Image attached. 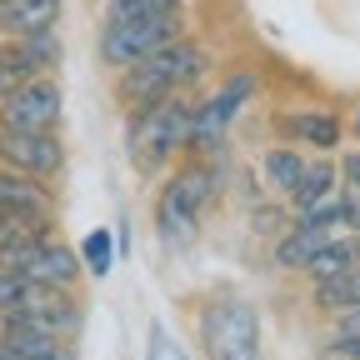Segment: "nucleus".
<instances>
[{
  "mask_svg": "<svg viewBox=\"0 0 360 360\" xmlns=\"http://www.w3.org/2000/svg\"><path fill=\"white\" fill-rule=\"evenodd\" d=\"M205 360H260V310L245 295L220 290L195 315Z\"/></svg>",
  "mask_w": 360,
  "mask_h": 360,
  "instance_id": "20e7f679",
  "label": "nucleus"
},
{
  "mask_svg": "<svg viewBox=\"0 0 360 360\" xmlns=\"http://www.w3.org/2000/svg\"><path fill=\"white\" fill-rule=\"evenodd\" d=\"M276 135L285 146H300V150H315V155H335L345 146V115H335L326 105L281 110L276 115Z\"/></svg>",
  "mask_w": 360,
  "mask_h": 360,
  "instance_id": "9d476101",
  "label": "nucleus"
},
{
  "mask_svg": "<svg viewBox=\"0 0 360 360\" xmlns=\"http://www.w3.org/2000/svg\"><path fill=\"white\" fill-rule=\"evenodd\" d=\"M0 165L25 170L35 180H56L65 170L60 130H6V125H0Z\"/></svg>",
  "mask_w": 360,
  "mask_h": 360,
  "instance_id": "1a4fd4ad",
  "label": "nucleus"
},
{
  "mask_svg": "<svg viewBox=\"0 0 360 360\" xmlns=\"http://www.w3.org/2000/svg\"><path fill=\"white\" fill-rule=\"evenodd\" d=\"M345 305H360V260L350 270H340V276L330 281H315V310H345Z\"/></svg>",
  "mask_w": 360,
  "mask_h": 360,
  "instance_id": "a211bd4d",
  "label": "nucleus"
},
{
  "mask_svg": "<svg viewBox=\"0 0 360 360\" xmlns=\"http://www.w3.org/2000/svg\"><path fill=\"white\" fill-rule=\"evenodd\" d=\"M186 35V15L180 11H155V15H125V20H101V35H96V56L105 70H125L135 60H146L165 45H175Z\"/></svg>",
  "mask_w": 360,
  "mask_h": 360,
  "instance_id": "39448f33",
  "label": "nucleus"
},
{
  "mask_svg": "<svg viewBox=\"0 0 360 360\" xmlns=\"http://www.w3.org/2000/svg\"><path fill=\"white\" fill-rule=\"evenodd\" d=\"M305 165H310V155L300 150V146H270L265 155H260V180H265V191L276 195V200H285L295 186H300V175H305Z\"/></svg>",
  "mask_w": 360,
  "mask_h": 360,
  "instance_id": "ddd939ff",
  "label": "nucleus"
},
{
  "mask_svg": "<svg viewBox=\"0 0 360 360\" xmlns=\"http://www.w3.org/2000/svg\"><path fill=\"white\" fill-rule=\"evenodd\" d=\"M340 191H350V195H360V146H350L340 160Z\"/></svg>",
  "mask_w": 360,
  "mask_h": 360,
  "instance_id": "393cba45",
  "label": "nucleus"
},
{
  "mask_svg": "<svg viewBox=\"0 0 360 360\" xmlns=\"http://www.w3.org/2000/svg\"><path fill=\"white\" fill-rule=\"evenodd\" d=\"M30 75H35V70L25 65L20 45H15V40H0V101H6L11 90H20V85H25Z\"/></svg>",
  "mask_w": 360,
  "mask_h": 360,
  "instance_id": "412c9836",
  "label": "nucleus"
},
{
  "mask_svg": "<svg viewBox=\"0 0 360 360\" xmlns=\"http://www.w3.org/2000/svg\"><path fill=\"white\" fill-rule=\"evenodd\" d=\"M205 70H210V51L200 40L180 35L175 45H165V51L125 65L120 80H115V96H120L125 110H141V105H155V101H170V96H186Z\"/></svg>",
  "mask_w": 360,
  "mask_h": 360,
  "instance_id": "f257e3e1",
  "label": "nucleus"
},
{
  "mask_svg": "<svg viewBox=\"0 0 360 360\" xmlns=\"http://www.w3.org/2000/svg\"><path fill=\"white\" fill-rule=\"evenodd\" d=\"M0 270H15V276H25L35 285H51V290H75V281L85 276L80 250L65 245L56 231L45 236V240H35V245L6 250V255H0Z\"/></svg>",
  "mask_w": 360,
  "mask_h": 360,
  "instance_id": "423d86ee",
  "label": "nucleus"
},
{
  "mask_svg": "<svg viewBox=\"0 0 360 360\" xmlns=\"http://www.w3.org/2000/svg\"><path fill=\"white\" fill-rule=\"evenodd\" d=\"M146 360H191V355H186V345H180L160 321H150V330H146Z\"/></svg>",
  "mask_w": 360,
  "mask_h": 360,
  "instance_id": "5701e85b",
  "label": "nucleus"
},
{
  "mask_svg": "<svg viewBox=\"0 0 360 360\" xmlns=\"http://www.w3.org/2000/svg\"><path fill=\"white\" fill-rule=\"evenodd\" d=\"M115 231H105V225H96V231H85V240H80V265H85V276H96V281H105L110 270H115Z\"/></svg>",
  "mask_w": 360,
  "mask_h": 360,
  "instance_id": "6ab92c4d",
  "label": "nucleus"
},
{
  "mask_svg": "<svg viewBox=\"0 0 360 360\" xmlns=\"http://www.w3.org/2000/svg\"><path fill=\"white\" fill-rule=\"evenodd\" d=\"M355 245H360V236H355Z\"/></svg>",
  "mask_w": 360,
  "mask_h": 360,
  "instance_id": "2f4dec72",
  "label": "nucleus"
},
{
  "mask_svg": "<svg viewBox=\"0 0 360 360\" xmlns=\"http://www.w3.org/2000/svg\"><path fill=\"white\" fill-rule=\"evenodd\" d=\"M360 260V245H355V236L350 231H340V236H330L321 250H315V260L305 265V281L315 285V281H330V276H340V270H350Z\"/></svg>",
  "mask_w": 360,
  "mask_h": 360,
  "instance_id": "dca6fc26",
  "label": "nucleus"
},
{
  "mask_svg": "<svg viewBox=\"0 0 360 360\" xmlns=\"http://www.w3.org/2000/svg\"><path fill=\"white\" fill-rule=\"evenodd\" d=\"M345 141H355V146H360V101H355V110L345 115Z\"/></svg>",
  "mask_w": 360,
  "mask_h": 360,
  "instance_id": "c85d7f7f",
  "label": "nucleus"
},
{
  "mask_svg": "<svg viewBox=\"0 0 360 360\" xmlns=\"http://www.w3.org/2000/svg\"><path fill=\"white\" fill-rule=\"evenodd\" d=\"M60 115H65V96L56 75H30L20 90L0 101V125L6 130H60Z\"/></svg>",
  "mask_w": 360,
  "mask_h": 360,
  "instance_id": "6e6552de",
  "label": "nucleus"
},
{
  "mask_svg": "<svg viewBox=\"0 0 360 360\" xmlns=\"http://www.w3.org/2000/svg\"><path fill=\"white\" fill-rule=\"evenodd\" d=\"M0 40H6V25H0Z\"/></svg>",
  "mask_w": 360,
  "mask_h": 360,
  "instance_id": "7c9ffc66",
  "label": "nucleus"
},
{
  "mask_svg": "<svg viewBox=\"0 0 360 360\" xmlns=\"http://www.w3.org/2000/svg\"><path fill=\"white\" fill-rule=\"evenodd\" d=\"M255 96H260V75H255V70H236V75L225 80L205 105H195L191 150H215V146L225 141V130H231V120H236Z\"/></svg>",
  "mask_w": 360,
  "mask_h": 360,
  "instance_id": "0eeeda50",
  "label": "nucleus"
},
{
  "mask_svg": "<svg viewBox=\"0 0 360 360\" xmlns=\"http://www.w3.org/2000/svg\"><path fill=\"white\" fill-rule=\"evenodd\" d=\"M335 335H360V305L335 310Z\"/></svg>",
  "mask_w": 360,
  "mask_h": 360,
  "instance_id": "bb28decb",
  "label": "nucleus"
},
{
  "mask_svg": "<svg viewBox=\"0 0 360 360\" xmlns=\"http://www.w3.org/2000/svg\"><path fill=\"white\" fill-rule=\"evenodd\" d=\"M0 360H20V355H15V350H6V345H0Z\"/></svg>",
  "mask_w": 360,
  "mask_h": 360,
  "instance_id": "c756f323",
  "label": "nucleus"
},
{
  "mask_svg": "<svg viewBox=\"0 0 360 360\" xmlns=\"http://www.w3.org/2000/svg\"><path fill=\"white\" fill-rule=\"evenodd\" d=\"M186 0H105L101 20H125V15H155V11H180Z\"/></svg>",
  "mask_w": 360,
  "mask_h": 360,
  "instance_id": "4be33fe9",
  "label": "nucleus"
},
{
  "mask_svg": "<svg viewBox=\"0 0 360 360\" xmlns=\"http://www.w3.org/2000/svg\"><path fill=\"white\" fill-rule=\"evenodd\" d=\"M215 200V165L210 160H186L165 175V186L155 195V236L160 245L180 250L200 236V220Z\"/></svg>",
  "mask_w": 360,
  "mask_h": 360,
  "instance_id": "7ed1b4c3",
  "label": "nucleus"
},
{
  "mask_svg": "<svg viewBox=\"0 0 360 360\" xmlns=\"http://www.w3.org/2000/svg\"><path fill=\"white\" fill-rule=\"evenodd\" d=\"M335 191H340V165H335L330 155H315V160L305 165V175H300V186L285 195V205H290V215H300V210H310V205L330 200Z\"/></svg>",
  "mask_w": 360,
  "mask_h": 360,
  "instance_id": "4468645a",
  "label": "nucleus"
},
{
  "mask_svg": "<svg viewBox=\"0 0 360 360\" xmlns=\"http://www.w3.org/2000/svg\"><path fill=\"white\" fill-rule=\"evenodd\" d=\"M15 45H20V56H25V65H30L35 75H56V65H60V35H56V30L15 35Z\"/></svg>",
  "mask_w": 360,
  "mask_h": 360,
  "instance_id": "aec40b11",
  "label": "nucleus"
},
{
  "mask_svg": "<svg viewBox=\"0 0 360 360\" xmlns=\"http://www.w3.org/2000/svg\"><path fill=\"white\" fill-rule=\"evenodd\" d=\"M345 231L360 236V195H350V191H345Z\"/></svg>",
  "mask_w": 360,
  "mask_h": 360,
  "instance_id": "cd10ccee",
  "label": "nucleus"
},
{
  "mask_svg": "<svg viewBox=\"0 0 360 360\" xmlns=\"http://www.w3.org/2000/svg\"><path fill=\"white\" fill-rule=\"evenodd\" d=\"M191 125H195V101H186V96H170V101L130 110L125 150H130L135 170L160 175L180 150H191Z\"/></svg>",
  "mask_w": 360,
  "mask_h": 360,
  "instance_id": "f03ea898",
  "label": "nucleus"
},
{
  "mask_svg": "<svg viewBox=\"0 0 360 360\" xmlns=\"http://www.w3.org/2000/svg\"><path fill=\"white\" fill-rule=\"evenodd\" d=\"M250 220H255V231H260V236H281L285 225H290L285 200H281V205H255V210H250Z\"/></svg>",
  "mask_w": 360,
  "mask_h": 360,
  "instance_id": "b1692460",
  "label": "nucleus"
},
{
  "mask_svg": "<svg viewBox=\"0 0 360 360\" xmlns=\"http://www.w3.org/2000/svg\"><path fill=\"white\" fill-rule=\"evenodd\" d=\"M56 225L40 220V215H20V210H0V255L6 250H20V245H35L45 240Z\"/></svg>",
  "mask_w": 360,
  "mask_h": 360,
  "instance_id": "f3484780",
  "label": "nucleus"
},
{
  "mask_svg": "<svg viewBox=\"0 0 360 360\" xmlns=\"http://www.w3.org/2000/svg\"><path fill=\"white\" fill-rule=\"evenodd\" d=\"M330 355L335 360H360V335H330Z\"/></svg>",
  "mask_w": 360,
  "mask_h": 360,
  "instance_id": "a878e982",
  "label": "nucleus"
},
{
  "mask_svg": "<svg viewBox=\"0 0 360 360\" xmlns=\"http://www.w3.org/2000/svg\"><path fill=\"white\" fill-rule=\"evenodd\" d=\"M330 236H340V231H326V225H310V220H290L276 236V245H270V260H276V270H285V276H305V265L315 260V250Z\"/></svg>",
  "mask_w": 360,
  "mask_h": 360,
  "instance_id": "9b49d317",
  "label": "nucleus"
},
{
  "mask_svg": "<svg viewBox=\"0 0 360 360\" xmlns=\"http://www.w3.org/2000/svg\"><path fill=\"white\" fill-rule=\"evenodd\" d=\"M0 210H20V215L56 220V195H51V180H35V175H25V170L0 165Z\"/></svg>",
  "mask_w": 360,
  "mask_h": 360,
  "instance_id": "f8f14e48",
  "label": "nucleus"
},
{
  "mask_svg": "<svg viewBox=\"0 0 360 360\" xmlns=\"http://www.w3.org/2000/svg\"><path fill=\"white\" fill-rule=\"evenodd\" d=\"M56 20H60V0H0L6 40L30 35V30H56Z\"/></svg>",
  "mask_w": 360,
  "mask_h": 360,
  "instance_id": "2eb2a0df",
  "label": "nucleus"
}]
</instances>
